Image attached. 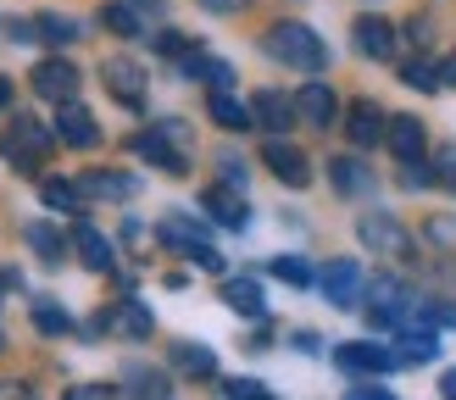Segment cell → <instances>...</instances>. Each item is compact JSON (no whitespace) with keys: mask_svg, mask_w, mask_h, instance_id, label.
Listing matches in <instances>:
<instances>
[{"mask_svg":"<svg viewBox=\"0 0 456 400\" xmlns=\"http://www.w3.org/2000/svg\"><path fill=\"white\" fill-rule=\"evenodd\" d=\"M228 400H267V384H256V378H223L217 384Z\"/></svg>","mask_w":456,"mask_h":400,"instance_id":"cell-32","label":"cell"},{"mask_svg":"<svg viewBox=\"0 0 456 400\" xmlns=\"http://www.w3.org/2000/svg\"><path fill=\"white\" fill-rule=\"evenodd\" d=\"M101 73H106L111 100H123L128 111H145V73H140V67H134V61H106Z\"/></svg>","mask_w":456,"mask_h":400,"instance_id":"cell-9","label":"cell"},{"mask_svg":"<svg viewBox=\"0 0 456 400\" xmlns=\"http://www.w3.org/2000/svg\"><path fill=\"white\" fill-rule=\"evenodd\" d=\"M128 150H134V156H145V162H156L162 172H184V167H190L184 145H178V140H173L167 128H156V133H140V140H134Z\"/></svg>","mask_w":456,"mask_h":400,"instance_id":"cell-7","label":"cell"},{"mask_svg":"<svg viewBox=\"0 0 456 400\" xmlns=\"http://www.w3.org/2000/svg\"><path fill=\"white\" fill-rule=\"evenodd\" d=\"M384 111L373 106V100H351V117H346V133H351V145L356 150H368V145H379L384 140Z\"/></svg>","mask_w":456,"mask_h":400,"instance_id":"cell-13","label":"cell"},{"mask_svg":"<svg viewBox=\"0 0 456 400\" xmlns=\"http://www.w3.org/2000/svg\"><path fill=\"white\" fill-rule=\"evenodd\" d=\"M56 140L73 145V150H95L101 128H95V117H89L78 100H56Z\"/></svg>","mask_w":456,"mask_h":400,"instance_id":"cell-4","label":"cell"},{"mask_svg":"<svg viewBox=\"0 0 456 400\" xmlns=\"http://www.w3.org/2000/svg\"><path fill=\"white\" fill-rule=\"evenodd\" d=\"M6 106H12V84H6V78H0V111H6Z\"/></svg>","mask_w":456,"mask_h":400,"instance_id":"cell-42","label":"cell"},{"mask_svg":"<svg viewBox=\"0 0 456 400\" xmlns=\"http://www.w3.org/2000/svg\"><path fill=\"white\" fill-rule=\"evenodd\" d=\"M435 178L456 189V145H445V150H440V162H435Z\"/></svg>","mask_w":456,"mask_h":400,"instance_id":"cell-34","label":"cell"},{"mask_svg":"<svg viewBox=\"0 0 456 400\" xmlns=\"http://www.w3.org/2000/svg\"><path fill=\"white\" fill-rule=\"evenodd\" d=\"M123 389H128V395H167L173 384H167V378H162V372H145V367H134Z\"/></svg>","mask_w":456,"mask_h":400,"instance_id":"cell-31","label":"cell"},{"mask_svg":"<svg viewBox=\"0 0 456 400\" xmlns=\"http://www.w3.org/2000/svg\"><path fill=\"white\" fill-rule=\"evenodd\" d=\"M273 278H284V284H295V289H306V284H312V267H306L301 256H279V261H273Z\"/></svg>","mask_w":456,"mask_h":400,"instance_id":"cell-30","label":"cell"},{"mask_svg":"<svg viewBox=\"0 0 456 400\" xmlns=\"http://www.w3.org/2000/svg\"><path fill=\"white\" fill-rule=\"evenodd\" d=\"M39 200H45L51 212H78V206H84V189L67 184V178H45V184H39Z\"/></svg>","mask_w":456,"mask_h":400,"instance_id":"cell-24","label":"cell"},{"mask_svg":"<svg viewBox=\"0 0 456 400\" xmlns=\"http://www.w3.org/2000/svg\"><path fill=\"white\" fill-rule=\"evenodd\" d=\"M78 189L95 195V200H134V195H140V184H134L128 172H89Z\"/></svg>","mask_w":456,"mask_h":400,"instance_id":"cell-21","label":"cell"},{"mask_svg":"<svg viewBox=\"0 0 456 400\" xmlns=\"http://www.w3.org/2000/svg\"><path fill=\"white\" fill-rule=\"evenodd\" d=\"M223 300L234 306L240 317H262V311H267V295H262L256 278H228V284H223Z\"/></svg>","mask_w":456,"mask_h":400,"instance_id":"cell-20","label":"cell"},{"mask_svg":"<svg viewBox=\"0 0 456 400\" xmlns=\"http://www.w3.org/2000/svg\"><path fill=\"white\" fill-rule=\"evenodd\" d=\"M406 34H412V44H428V39H435V28H428L423 17H418V22H412V28H406Z\"/></svg>","mask_w":456,"mask_h":400,"instance_id":"cell-38","label":"cell"},{"mask_svg":"<svg viewBox=\"0 0 456 400\" xmlns=\"http://www.w3.org/2000/svg\"><path fill=\"white\" fill-rule=\"evenodd\" d=\"M401 84H406V89H440V67H428V61H406V67H401Z\"/></svg>","mask_w":456,"mask_h":400,"instance_id":"cell-29","label":"cell"},{"mask_svg":"<svg viewBox=\"0 0 456 400\" xmlns=\"http://www.w3.org/2000/svg\"><path fill=\"white\" fill-rule=\"evenodd\" d=\"M101 22H106L118 39H140V34H145V12L134 6V0H111V6L101 12Z\"/></svg>","mask_w":456,"mask_h":400,"instance_id":"cell-22","label":"cell"},{"mask_svg":"<svg viewBox=\"0 0 456 400\" xmlns=\"http://www.w3.org/2000/svg\"><path fill=\"white\" fill-rule=\"evenodd\" d=\"M356 234H362V244H368V251H379V256H412V234H406L395 217H384V212H368V217L356 222Z\"/></svg>","mask_w":456,"mask_h":400,"instance_id":"cell-3","label":"cell"},{"mask_svg":"<svg viewBox=\"0 0 456 400\" xmlns=\"http://www.w3.org/2000/svg\"><path fill=\"white\" fill-rule=\"evenodd\" d=\"M28 244L39 251V261H61V234L51 222H28Z\"/></svg>","mask_w":456,"mask_h":400,"instance_id":"cell-26","label":"cell"},{"mask_svg":"<svg viewBox=\"0 0 456 400\" xmlns=\"http://www.w3.org/2000/svg\"><path fill=\"white\" fill-rule=\"evenodd\" d=\"M329 178H334V189H346V195H356V189H368V172H362V167L351 162V156H346V162H339V156H334V167H329Z\"/></svg>","mask_w":456,"mask_h":400,"instance_id":"cell-27","label":"cell"},{"mask_svg":"<svg viewBox=\"0 0 456 400\" xmlns=\"http://www.w3.org/2000/svg\"><path fill=\"white\" fill-rule=\"evenodd\" d=\"M73 251H78V261L89 267V273H106L111 267V239L95 228V222H78L73 228Z\"/></svg>","mask_w":456,"mask_h":400,"instance_id":"cell-15","label":"cell"},{"mask_svg":"<svg viewBox=\"0 0 456 400\" xmlns=\"http://www.w3.org/2000/svg\"><path fill=\"white\" fill-rule=\"evenodd\" d=\"M428 239H435V244H456V217H435V222H428Z\"/></svg>","mask_w":456,"mask_h":400,"instance_id":"cell-35","label":"cell"},{"mask_svg":"<svg viewBox=\"0 0 456 400\" xmlns=\"http://www.w3.org/2000/svg\"><path fill=\"white\" fill-rule=\"evenodd\" d=\"M384 145L395 162H423V123L418 117H390L384 123Z\"/></svg>","mask_w":456,"mask_h":400,"instance_id":"cell-12","label":"cell"},{"mask_svg":"<svg viewBox=\"0 0 456 400\" xmlns=\"http://www.w3.org/2000/svg\"><path fill=\"white\" fill-rule=\"evenodd\" d=\"M207 117H212L217 128H228V133H245L250 123H256V111H250L245 100H234L228 89H212V100H207Z\"/></svg>","mask_w":456,"mask_h":400,"instance_id":"cell-17","label":"cell"},{"mask_svg":"<svg viewBox=\"0 0 456 400\" xmlns=\"http://www.w3.org/2000/svg\"><path fill=\"white\" fill-rule=\"evenodd\" d=\"M200 206H207L212 222H223V228H234V234L250 222V206L240 200V189H228V184H212L207 195H200Z\"/></svg>","mask_w":456,"mask_h":400,"instance_id":"cell-10","label":"cell"},{"mask_svg":"<svg viewBox=\"0 0 456 400\" xmlns=\"http://www.w3.org/2000/svg\"><path fill=\"white\" fill-rule=\"evenodd\" d=\"M156 51H162V56H173V61H178V56H190L195 44H190L184 34H173V28H162V34H156Z\"/></svg>","mask_w":456,"mask_h":400,"instance_id":"cell-33","label":"cell"},{"mask_svg":"<svg viewBox=\"0 0 456 400\" xmlns=\"http://www.w3.org/2000/svg\"><path fill=\"white\" fill-rule=\"evenodd\" d=\"M173 362L184 367V372H195V378H207V372H217V356H212L207 345H173Z\"/></svg>","mask_w":456,"mask_h":400,"instance_id":"cell-25","label":"cell"},{"mask_svg":"<svg viewBox=\"0 0 456 400\" xmlns=\"http://www.w3.org/2000/svg\"><path fill=\"white\" fill-rule=\"evenodd\" d=\"M351 395H356V400H390V389H384V384H368V378H362V384H351Z\"/></svg>","mask_w":456,"mask_h":400,"instance_id":"cell-36","label":"cell"},{"mask_svg":"<svg viewBox=\"0 0 456 400\" xmlns=\"http://www.w3.org/2000/svg\"><path fill=\"white\" fill-rule=\"evenodd\" d=\"M356 51L362 56H373V61H390L395 56V22H384V17H356Z\"/></svg>","mask_w":456,"mask_h":400,"instance_id":"cell-11","label":"cell"},{"mask_svg":"<svg viewBox=\"0 0 456 400\" xmlns=\"http://www.w3.org/2000/svg\"><path fill=\"white\" fill-rule=\"evenodd\" d=\"M295 111H301L306 123H317V128H329L334 117H339V95L329 84H306L301 95H295Z\"/></svg>","mask_w":456,"mask_h":400,"instance_id":"cell-14","label":"cell"},{"mask_svg":"<svg viewBox=\"0 0 456 400\" xmlns=\"http://www.w3.org/2000/svg\"><path fill=\"white\" fill-rule=\"evenodd\" d=\"M34 95H45V100H73L78 95V67L61 61V56L39 61L34 67Z\"/></svg>","mask_w":456,"mask_h":400,"instance_id":"cell-6","label":"cell"},{"mask_svg":"<svg viewBox=\"0 0 456 400\" xmlns=\"http://www.w3.org/2000/svg\"><path fill=\"white\" fill-rule=\"evenodd\" d=\"M250 111H256V123L267 133H284L295 123V95H279V89H262L256 100H250Z\"/></svg>","mask_w":456,"mask_h":400,"instance_id":"cell-18","label":"cell"},{"mask_svg":"<svg viewBox=\"0 0 456 400\" xmlns=\"http://www.w3.org/2000/svg\"><path fill=\"white\" fill-rule=\"evenodd\" d=\"M317 284H323L329 306H346V311H351V306L362 300V267H356V261H329Z\"/></svg>","mask_w":456,"mask_h":400,"instance_id":"cell-8","label":"cell"},{"mask_svg":"<svg viewBox=\"0 0 456 400\" xmlns=\"http://www.w3.org/2000/svg\"><path fill=\"white\" fill-rule=\"evenodd\" d=\"M334 362L346 367V372H390V367H395V356L384 350V345H339V350H334Z\"/></svg>","mask_w":456,"mask_h":400,"instance_id":"cell-19","label":"cell"},{"mask_svg":"<svg viewBox=\"0 0 456 400\" xmlns=\"http://www.w3.org/2000/svg\"><path fill=\"white\" fill-rule=\"evenodd\" d=\"M101 328H118V333H128V340H151V328H156V317L134 300V295H123L118 300V311L111 317H101Z\"/></svg>","mask_w":456,"mask_h":400,"instance_id":"cell-16","label":"cell"},{"mask_svg":"<svg viewBox=\"0 0 456 400\" xmlns=\"http://www.w3.org/2000/svg\"><path fill=\"white\" fill-rule=\"evenodd\" d=\"M0 345H6V333H0Z\"/></svg>","mask_w":456,"mask_h":400,"instance_id":"cell-43","label":"cell"},{"mask_svg":"<svg viewBox=\"0 0 456 400\" xmlns=\"http://www.w3.org/2000/svg\"><path fill=\"white\" fill-rule=\"evenodd\" d=\"M34 34H39L45 44H73L84 28H78L73 17H61V12H39V17H34Z\"/></svg>","mask_w":456,"mask_h":400,"instance_id":"cell-23","label":"cell"},{"mask_svg":"<svg viewBox=\"0 0 456 400\" xmlns=\"http://www.w3.org/2000/svg\"><path fill=\"white\" fill-rule=\"evenodd\" d=\"M440 84H456V56H445V61H440Z\"/></svg>","mask_w":456,"mask_h":400,"instance_id":"cell-40","label":"cell"},{"mask_svg":"<svg viewBox=\"0 0 456 400\" xmlns=\"http://www.w3.org/2000/svg\"><path fill=\"white\" fill-rule=\"evenodd\" d=\"M200 6H212V12H240L245 0H200Z\"/></svg>","mask_w":456,"mask_h":400,"instance_id":"cell-39","label":"cell"},{"mask_svg":"<svg viewBox=\"0 0 456 400\" xmlns=\"http://www.w3.org/2000/svg\"><path fill=\"white\" fill-rule=\"evenodd\" d=\"M262 162H267V172L279 178V184H289V189H306V184H312V162H306V150H295V145H284V140H267Z\"/></svg>","mask_w":456,"mask_h":400,"instance_id":"cell-5","label":"cell"},{"mask_svg":"<svg viewBox=\"0 0 456 400\" xmlns=\"http://www.w3.org/2000/svg\"><path fill=\"white\" fill-rule=\"evenodd\" d=\"M156 239L162 244H173L178 256H190L195 267H207V273H223V256L212 251V239H207V228H200V222H190V217H162L156 222Z\"/></svg>","mask_w":456,"mask_h":400,"instance_id":"cell-2","label":"cell"},{"mask_svg":"<svg viewBox=\"0 0 456 400\" xmlns=\"http://www.w3.org/2000/svg\"><path fill=\"white\" fill-rule=\"evenodd\" d=\"M34 323H39V333H67L73 328V317H67L61 306H51V300H34Z\"/></svg>","mask_w":456,"mask_h":400,"instance_id":"cell-28","label":"cell"},{"mask_svg":"<svg viewBox=\"0 0 456 400\" xmlns=\"http://www.w3.org/2000/svg\"><path fill=\"white\" fill-rule=\"evenodd\" d=\"M440 395H445V400H456V367H451V372L440 378Z\"/></svg>","mask_w":456,"mask_h":400,"instance_id":"cell-41","label":"cell"},{"mask_svg":"<svg viewBox=\"0 0 456 400\" xmlns=\"http://www.w3.org/2000/svg\"><path fill=\"white\" fill-rule=\"evenodd\" d=\"M267 51L279 56L284 67H295V73H323V61H329L323 39H317L306 22H273V28H267Z\"/></svg>","mask_w":456,"mask_h":400,"instance_id":"cell-1","label":"cell"},{"mask_svg":"<svg viewBox=\"0 0 456 400\" xmlns=\"http://www.w3.org/2000/svg\"><path fill=\"white\" fill-rule=\"evenodd\" d=\"M73 395H78V400H95V395H118V384H78Z\"/></svg>","mask_w":456,"mask_h":400,"instance_id":"cell-37","label":"cell"}]
</instances>
